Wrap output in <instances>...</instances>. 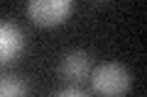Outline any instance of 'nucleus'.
<instances>
[{
	"label": "nucleus",
	"mask_w": 147,
	"mask_h": 97,
	"mask_svg": "<svg viewBox=\"0 0 147 97\" xmlns=\"http://www.w3.org/2000/svg\"><path fill=\"white\" fill-rule=\"evenodd\" d=\"M0 97H27V82L17 75H0Z\"/></svg>",
	"instance_id": "5"
},
{
	"label": "nucleus",
	"mask_w": 147,
	"mask_h": 97,
	"mask_svg": "<svg viewBox=\"0 0 147 97\" xmlns=\"http://www.w3.org/2000/svg\"><path fill=\"white\" fill-rule=\"evenodd\" d=\"M59 75L69 82H81L91 75V56L81 49H71L59 61Z\"/></svg>",
	"instance_id": "3"
},
{
	"label": "nucleus",
	"mask_w": 147,
	"mask_h": 97,
	"mask_svg": "<svg viewBox=\"0 0 147 97\" xmlns=\"http://www.w3.org/2000/svg\"><path fill=\"white\" fill-rule=\"evenodd\" d=\"M25 49V34L15 22L0 20V63H10Z\"/></svg>",
	"instance_id": "4"
},
{
	"label": "nucleus",
	"mask_w": 147,
	"mask_h": 97,
	"mask_svg": "<svg viewBox=\"0 0 147 97\" xmlns=\"http://www.w3.org/2000/svg\"><path fill=\"white\" fill-rule=\"evenodd\" d=\"M74 12L71 0H30L27 17L39 27H59Z\"/></svg>",
	"instance_id": "2"
},
{
	"label": "nucleus",
	"mask_w": 147,
	"mask_h": 97,
	"mask_svg": "<svg viewBox=\"0 0 147 97\" xmlns=\"http://www.w3.org/2000/svg\"><path fill=\"white\" fill-rule=\"evenodd\" d=\"M91 85L100 97H123L132 85L130 71L118 61H105L91 68Z\"/></svg>",
	"instance_id": "1"
},
{
	"label": "nucleus",
	"mask_w": 147,
	"mask_h": 97,
	"mask_svg": "<svg viewBox=\"0 0 147 97\" xmlns=\"http://www.w3.org/2000/svg\"><path fill=\"white\" fill-rule=\"evenodd\" d=\"M52 97H91L86 90H81V87H64V90L54 92Z\"/></svg>",
	"instance_id": "6"
}]
</instances>
